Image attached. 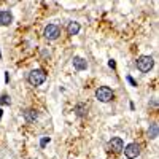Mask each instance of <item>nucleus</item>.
<instances>
[{"mask_svg":"<svg viewBox=\"0 0 159 159\" xmlns=\"http://www.w3.org/2000/svg\"><path fill=\"white\" fill-rule=\"evenodd\" d=\"M48 78V73L43 70V69H34L29 75H27V80L32 86H42Z\"/></svg>","mask_w":159,"mask_h":159,"instance_id":"1","label":"nucleus"},{"mask_svg":"<svg viewBox=\"0 0 159 159\" xmlns=\"http://www.w3.org/2000/svg\"><path fill=\"white\" fill-rule=\"evenodd\" d=\"M96 99L102 103H108L115 99V92L108 86H100V88L96 89Z\"/></svg>","mask_w":159,"mask_h":159,"instance_id":"2","label":"nucleus"},{"mask_svg":"<svg viewBox=\"0 0 159 159\" xmlns=\"http://www.w3.org/2000/svg\"><path fill=\"white\" fill-rule=\"evenodd\" d=\"M135 65H137V70H140L142 73H148L154 67V61L151 56H140L135 61Z\"/></svg>","mask_w":159,"mask_h":159,"instance_id":"3","label":"nucleus"},{"mask_svg":"<svg viewBox=\"0 0 159 159\" xmlns=\"http://www.w3.org/2000/svg\"><path fill=\"white\" fill-rule=\"evenodd\" d=\"M43 37L46 40H49V42H54V40H57L61 37V27L57 24H48L43 30Z\"/></svg>","mask_w":159,"mask_h":159,"instance_id":"4","label":"nucleus"},{"mask_svg":"<svg viewBox=\"0 0 159 159\" xmlns=\"http://www.w3.org/2000/svg\"><path fill=\"white\" fill-rule=\"evenodd\" d=\"M123 151H124V156H126L127 159H135V157L140 154V151H142V147H140V143L132 142V143L126 145Z\"/></svg>","mask_w":159,"mask_h":159,"instance_id":"5","label":"nucleus"},{"mask_svg":"<svg viewBox=\"0 0 159 159\" xmlns=\"http://www.w3.org/2000/svg\"><path fill=\"white\" fill-rule=\"evenodd\" d=\"M107 148L108 151H113V153H121L124 150V142L121 137H111L107 143Z\"/></svg>","mask_w":159,"mask_h":159,"instance_id":"6","label":"nucleus"},{"mask_svg":"<svg viewBox=\"0 0 159 159\" xmlns=\"http://www.w3.org/2000/svg\"><path fill=\"white\" fill-rule=\"evenodd\" d=\"M13 24V15L8 10H0V25L7 27V25Z\"/></svg>","mask_w":159,"mask_h":159,"instance_id":"7","label":"nucleus"},{"mask_svg":"<svg viewBox=\"0 0 159 159\" xmlns=\"http://www.w3.org/2000/svg\"><path fill=\"white\" fill-rule=\"evenodd\" d=\"M72 64H73V69L78 70V72H83V70L88 69V62H86V59H83L81 56H73Z\"/></svg>","mask_w":159,"mask_h":159,"instance_id":"8","label":"nucleus"},{"mask_svg":"<svg viewBox=\"0 0 159 159\" xmlns=\"http://www.w3.org/2000/svg\"><path fill=\"white\" fill-rule=\"evenodd\" d=\"M22 118L27 123H35L38 119V111L35 108H25V110H22Z\"/></svg>","mask_w":159,"mask_h":159,"instance_id":"9","label":"nucleus"},{"mask_svg":"<svg viewBox=\"0 0 159 159\" xmlns=\"http://www.w3.org/2000/svg\"><path fill=\"white\" fill-rule=\"evenodd\" d=\"M73 113L78 116V118H86L88 116V105L86 103H76L73 107Z\"/></svg>","mask_w":159,"mask_h":159,"instance_id":"10","label":"nucleus"},{"mask_svg":"<svg viewBox=\"0 0 159 159\" xmlns=\"http://www.w3.org/2000/svg\"><path fill=\"white\" fill-rule=\"evenodd\" d=\"M80 30H81V25H80V22H76V21H72V22H69V25H67V34L69 35H78L80 34Z\"/></svg>","mask_w":159,"mask_h":159,"instance_id":"11","label":"nucleus"},{"mask_svg":"<svg viewBox=\"0 0 159 159\" xmlns=\"http://www.w3.org/2000/svg\"><path fill=\"white\" fill-rule=\"evenodd\" d=\"M148 137L151 140L157 139V123H151L150 124V127H148Z\"/></svg>","mask_w":159,"mask_h":159,"instance_id":"12","label":"nucleus"},{"mask_svg":"<svg viewBox=\"0 0 159 159\" xmlns=\"http://www.w3.org/2000/svg\"><path fill=\"white\" fill-rule=\"evenodd\" d=\"M5 105H11V99L8 94H2L0 96V107H5Z\"/></svg>","mask_w":159,"mask_h":159,"instance_id":"13","label":"nucleus"},{"mask_svg":"<svg viewBox=\"0 0 159 159\" xmlns=\"http://www.w3.org/2000/svg\"><path fill=\"white\" fill-rule=\"evenodd\" d=\"M49 140H51L49 137H43L42 140H40V147H42V148H45V147H46V145L49 143Z\"/></svg>","mask_w":159,"mask_h":159,"instance_id":"14","label":"nucleus"},{"mask_svg":"<svg viewBox=\"0 0 159 159\" xmlns=\"http://www.w3.org/2000/svg\"><path fill=\"white\" fill-rule=\"evenodd\" d=\"M127 81L130 83V86H137V81H135V80H134V78H132L130 75H127Z\"/></svg>","mask_w":159,"mask_h":159,"instance_id":"15","label":"nucleus"},{"mask_svg":"<svg viewBox=\"0 0 159 159\" xmlns=\"http://www.w3.org/2000/svg\"><path fill=\"white\" fill-rule=\"evenodd\" d=\"M151 107L153 108H157V99L156 97H153V100H151Z\"/></svg>","mask_w":159,"mask_h":159,"instance_id":"16","label":"nucleus"},{"mask_svg":"<svg viewBox=\"0 0 159 159\" xmlns=\"http://www.w3.org/2000/svg\"><path fill=\"white\" fill-rule=\"evenodd\" d=\"M108 65H110L111 69H116V62H115L113 59H110V61H108Z\"/></svg>","mask_w":159,"mask_h":159,"instance_id":"17","label":"nucleus"},{"mask_svg":"<svg viewBox=\"0 0 159 159\" xmlns=\"http://www.w3.org/2000/svg\"><path fill=\"white\" fill-rule=\"evenodd\" d=\"M2 116H3V110L0 108V119H2Z\"/></svg>","mask_w":159,"mask_h":159,"instance_id":"18","label":"nucleus"},{"mask_svg":"<svg viewBox=\"0 0 159 159\" xmlns=\"http://www.w3.org/2000/svg\"><path fill=\"white\" fill-rule=\"evenodd\" d=\"M0 59H2V52H0Z\"/></svg>","mask_w":159,"mask_h":159,"instance_id":"19","label":"nucleus"}]
</instances>
